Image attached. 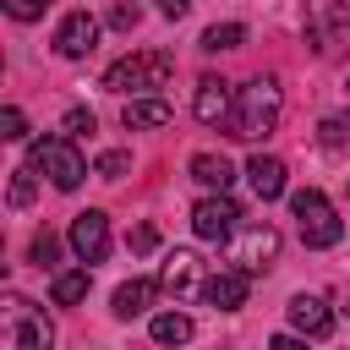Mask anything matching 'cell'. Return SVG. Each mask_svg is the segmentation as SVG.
I'll use <instances>...</instances> for the list:
<instances>
[{"mask_svg": "<svg viewBox=\"0 0 350 350\" xmlns=\"http://www.w3.org/2000/svg\"><path fill=\"white\" fill-rule=\"evenodd\" d=\"M5 11H11L16 22H38V16L49 11V0H5Z\"/></svg>", "mask_w": 350, "mask_h": 350, "instance_id": "obj_25", "label": "cell"}, {"mask_svg": "<svg viewBox=\"0 0 350 350\" xmlns=\"http://www.w3.org/2000/svg\"><path fill=\"white\" fill-rule=\"evenodd\" d=\"M350 27V0H306V44L328 49V38H339Z\"/></svg>", "mask_w": 350, "mask_h": 350, "instance_id": "obj_10", "label": "cell"}, {"mask_svg": "<svg viewBox=\"0 0 350 350\" xmlns=\"http://www.w3.org/2000/svg\"><path fill=\"white\" fill-rule=\"evenodd\" d=\"M0 137H5V142H22V137H27V115H22L16 104L0 109Z\"/></svg>", "mask_w": 350, "mask_h": 350, "instance_id": "obj_23", "label": "cell"}, {"mask_svg": "<svg viewBox=\"0 0 350 350\" xmlns=\"http://www.w3.org/2000/svg\"><path fill=\"white\" fill-rule=\"evenodd\" d=\"M246 180H252V191H257L262 202L284 197V164H279L273 153H252V159H246Z\"/></svg>", "mask_w": 350, "mask_h": 350, "instance_id": "obj_15", "label": "cell"}, {"mask_svg": "<svg viewBox=\"0 0 350 350\" xmlns=\"http://www.w3.org/2000/svg\"><path fill=\"white\" fill-rule=\"evenodd\" d=\"M268 350H306V339L301 334H279V339H268Z\"/></svg>", "mask_w": 350, "mask_h": 350, "instance_id": "obj_31", "label": "cell"}, {"mask_svg": "<svg viewBox=\"0 0 350 350\" xmlns=\"http://www.w3.org/2000/svg\"><path fill=\"white\" fill-rule=\"evenodd\" d=\"M126 246H131V252H153V246H159V230H153V224H137V230L126 235Z\"/></svg>", "mask_w": 350, "mask_h": 350, "instance_id": "obj_27", "label": "cell"}, {"mask_svg": "<svg viewBox=\"0 0 350 350\" xmlns=\"http://www.w3.org/2000/svg\"><path fill=\"white\" fill-rule=\"evenodd\" d=\"M126 164H131L126 153H98V175H104V180H120V175H126Z\"/></svg>", "mask_w": 350, "mask_h": 350, "instance_id": "obj_26", "label": "cell"}, {"mask_svg": "<svg viewBox=\"0 0 350 350\" xmlns=\"http://www.w3.org/2000/svg\"><path fill=\"white\" fill-rule=\"evenodd\" d=\"M191 230H197L202 241H230V235L241 230V208H235V197H230V191L202 197V202L191 208Z\"/></svg>", "mask_w": 350, "mask_h": 350, "instance_id": "obj_7", "label": "cell"}, {"mask_svg": "<svg viewBox=\"0 0 350 350\" xmlns=\"http://www.w3.org/2000/svg\"><path fill=\"white\" fill-rule=\"evenodd\" d=\"M153 279H126L120 290H115V317H142L148 312V301H153Z\"/></svg>", "mask_w": 350, "mask_h": 350, "instance_id": "obj_18", "label": "cell"}, {"mask_svg": "<svg viewBox=\"0 0 350 350\" xmlns=\"http://www.w3.org/2000/svg\"><path fill=\"white\" fill-rule=\"evenodd\" d=\"M191 180H197V186H208V191H230L235 170H230V159H224V153H197V159H191Z\"/></svg>", "mask_w": 350, "mask_h": 350, "instance_id": "obj_17", "label": "cell"}, {"mask_svg": "<svg viewBox=\"0 0 350 350\" xmlns=\"http://www.w3.org/2000/svg\"><path fill=\"white\" fill-rule=\"evenodd\" d=\"M88 284H93V273L88 268H71V273H55L49 279V295H55V306H77V301H88Z\"/></svg>", "mask_w": 350, "mask_h": 350, "instance_id": "obj_19", "label": "cell"}, {"mask_svg": "<svg viewBox=\"0 0 350 350\" xmlns=\"http://www.w3.org/2000/svg\"><path fill=\"white\" fill-rule=\"evenodd\" d=\"M49 345H55L49 317H44L33 301L5 295V301H0V350H49Z\"/></svg>", "mask_w": 350, "mask_h": 350, "instance_id": "obj_3", "label": "cell"}, {"mask_svg": "<svg viewBox=\"0 0 350 350\" xmlns=\"http://www.w3.org/2000/svg\"><path fill=\"white\" fill-rule=\"evenodd\" d=\"M153 339L159 345H186L191 339V317L186 312H159L153 317Z\"/></svg>", "mask_w": 350, "mask_h": 350, "instance_id": "obj_20", "label": "cell"}, {"mask_svg": "<svg viewBox=\"0 0 350 350\" xmlns=\"http://www.w3.org/2000/svg\"><path fill=\"white\" fill-rule=\"evenodd\" d=\"M66 131L71 137H88L93 131V109H66Z\"/></svg>", "mask_w": 350, "mask_h": 350, "instance_id": "obj_28", "label": "cell"}, {"mask_svg": "<svg viewBox=\"0 0 350 350\" xmlns=\"http://www.w3.org/2000/svg\"><path fill=\"white\" fill-rule=\"evenodd\" d=\"M27 170H33V175H49V186H55V191H77V186H82V175H88L82 153H77L66 137H38V142H33Z\"/></svg>", "mask_w": 350, "mask_h": 350, "instance_id": "obj_5", "label": "cell"}, {"mask_svg": "<svg viewBox=\"0 0 350 350\" xmlns=\"http://www.w3.org/2000/svg\"><path fill=\"white\" fill-rule=\"evenodd\" d=\"M170 77H175V60H170L164 49H137V55H126V60H115V66L104 71V88L137 98V93L170 88Z\"/></svg>", "mask_w": 350, "mask_h": 350, "instance_id": "obj_2", "label": "cell"}, {"mask_svg": "<svg viewBox=\"0 0 350 350\" xmlns=\"http://www.w3.org/2000/svg\"><path fill=\"white\" fill-rule=\"evenodd\" d=\"M246 290H252V273H241V268H219L213 279H208V306H219V312H235V306H246Z\"/></svg>", "mask_w": 350, "mask_h": 350, "instance_id": "obj_14", "label": "cell"}, {"mask_svg": "<svg viewBox=\"0 0 350 350\" xmlns=\"http://www.w3.org/2000/svg\"><path fill=\"white\" fill-rule=\"evenodd\" d=\"M71 252L82 257V268H93V262L109 257V219L98 208H88V213L71 219Z\"/></svg>", "mask_w": 350, "mask_h": 350, "instance_id": "obj_8", "label": "cell"}, {"mask_svg": "<svg viewBox=\"0 0 350 350\" xmlns=\"http://www.w3.org/2000/svg\"><path fill=\"white\" fill-rule=\"evenodd\" d=\"M273 257H279V230H273V224H246V230H235L230 268H241V273H262V268H273Z\"/></svg>", "mask_w": 350, "mask_h": 350, "instance_id": "obj_6", "label": "cell"}, {"mask_svg": "<svg viewBox=\"0 0 350 350\" xmlns=\"http://www.w3.org/2000/svg\"><path fill=\"white\" fill-rule=\"evenodd\" d=\"M290 328H295L301 339H328V334H334L328 301H323V295H295V301H290Z\"/></svg>", "mask_w": 350, "mask_h": 350, "instance_id": "obj_13", "label": "cell"}, {"mask_svg": "<svg viewBox=\"0 0 350 350\" xmlns=\"http://www.w3.org/2000/svg\"><path fill=\"white\" fill-rule=\"evenodd\" d=\"M137 16H142L137 5H115V11H109V22H115V27H137Z\"/></svg>", "mask_w": 350, "mask_h": 350, "instance_id": "obj_29", "label": "cell"}, {"mask_svg": "<svg viewBox=\"0 0 350 350\" xmlns=\"http://www.w3.org/2000/svg\"><path fill=\"white\" fill-rule=\"evenodd\" d=\"M241 44H246V27H241V22H213V27L202 33V49H208V55H219V49H241Z\"/></svg>", "mask_w": 350, "mask_h": 350, "instance_id": "obj_21", "label": "cell"}, {"mask_svg": "<svg viewBox=\"0 0 350 350\" xmlns=\"http://www.w3.org/2000/svg\"><path fill=\"white\" fill-rule=\"evenodd\" d=\"M27 257H33L38 268H55V262H60V235L38 230V235H33V246H27Z\"/></svg>", "mask_w": 350, "mask_h": 350, "instance_id": "obj_22", "label": "cell"}, {"mask_svg": "<svg viewBox=\"0 0 350 350\" xmlns=\"http://www.w3.org/2000/svg\"><path fill=\"white\" fill-rule=\"evenodd\" d=\"M279 109H284V93H279V82H273V77H252V82L241 88V98H235L230 137H241V142H257V137H268V131L279 126Z\"/></svg>", "mask_w": 350, "mask_h": 350, "instance_id": "obj_1", "label": "cell"}, {"mask_svg": "<svg viewBox=\"0 0 350 350\" xmlns=\"http://www.w3.org/2000/svg\"><path fill=\"white\" fill-rule=\"evenodd\" d=\"M191 109H197L202 126H230V120H235L230 82H224V77H197V98H191Z\"/></svg>", "mask_w": 350, "mask_h": 350, "instance_id": "obj_11", "label": "cell"}, {"mask_svg": "<svg viewBox=\"0 0 350 350\" xmlns=\"http://www.w3.org/2000/svg\"><path fill=\"white\" fill-rule=\"evenodd\" d=\"M33 191H38L33 170H11V208H27V202H33Z\"/></svg>", "mask_w": 350, "mask_h": 350, "instance_id": "obj_24", "label": "cell"}, {"mask_svg": "<svg viewBox=\"0 0 350 350\" xmlns=\"http://www.w3.org/2000/svg\"><path fill=\"white\" fill-rule=\"evenodd\" d=\"M170 104L164 98H126V109H120V120H126V131H153V126H170Z\"/></svg>", "mask_w": 350, "mask_h": 350, "instance_id": "obj_16", "label": "cell"}, {"mask_svg": "<svg viewBox=\"0 0 350 350\" xmlns=\"http://www.w3.org/2000/svg\"><path fill=\"white\" fill-rule=\"evenodd\" d=\"M159 290H170L175 301L202 295L208 284H202V262H197V252H170V257H164V268H159Z\"/></svg>", "mask_w": 350, "mask_h": 350, "instance_id": "obj_9", "label": "cell"}, {"mask_svg": "<svg viewBox=\"0 0 350 350\" xmlns=\"http://www.w3.org/2000/svg\"><path fill=\"white\" fill-rule=\"evenodd\" d=\"M159 11H164V16H170V22H180V16H186V11H191V0H159Z\"/></svg>", "mask_w": 350, "mask_h": 350, "instance_id": "obj_30", "label": "cell"}, {"mask_svg": "<svg viewBox=\"0 0 350 350\" xmlns=\"http://www.w3.org/2000/svg\"><path fill=\"white\" fill-rule=\"evenodd\" d=\"M290 213H295V224H301V241L312 246V252H323V246H339V235H345V224H339V213H334V202L317 191V186H306V191H295L290 197Z\"/></svg>", "mask_w": 350, "mask_h": 350, "instance_id": "obj_4", "label": "cell"}, {"mask_svg": "<svg viewBox=\"0 0 350 350\" xmlns=\"http://www.w3.org/2000/svg\"><path fill=\"white\" fill-rule=\"evenodd\" d=\"M93 44H98V22H93L88 11H71V16L55 27V49H60L66 60H82V55H93Z\"/></svg>", "mask_w": 350, "mask_h": 350, "instance_id": "obj_12", "label": "cell"}]
</instances>
